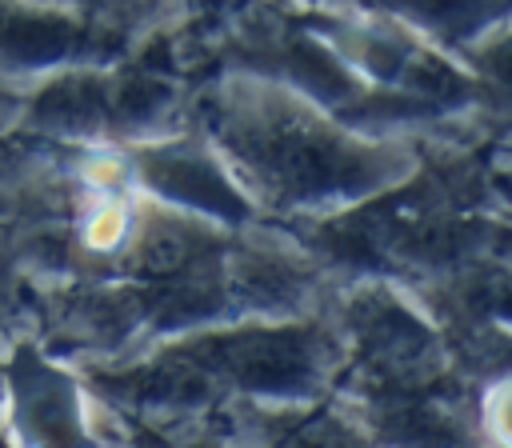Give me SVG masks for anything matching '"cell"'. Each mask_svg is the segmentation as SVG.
Masks as SVG:
<instances>
[{"label": "cell", "mask_w": 512, "mask_h": 448, "mask_svg": "<svg viewBox=\"0 0 512 448\" xmlns=\"http://www.w3.org/2000/svg\"><path fill=\"white\" fill-rule=\"evenodd\" d=\"M156 180L168 188V192H176V196H188V200H200V204H212V208H228V212H236L240 204L228 196V188L220 184V176L204 164V160H168L160 172H156Z\"/></svg>", "instance_id": "cell-1"}]
</instances>
